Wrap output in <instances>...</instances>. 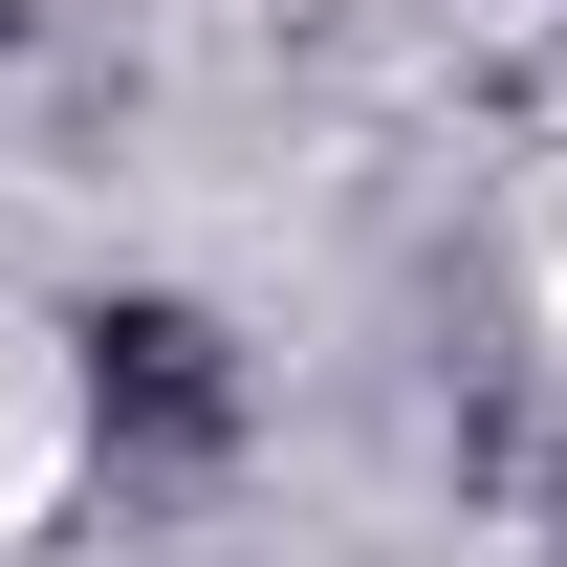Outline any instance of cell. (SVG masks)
<instances>
[{
  "label": "cell",
  "instance_id": "obj_1",
  "mask_svg": "<svg viewBox=\"0 0 567 567\" xmlns=\"http://www.w3.org/2000/svg\"><path fill=\"white\" fill-rule=\"evenodd\" d=\"M546 350H567V240H546Z\"/></svg>",
  "mask_w": 567,
  "mask_h": 567
}]
</instances>
